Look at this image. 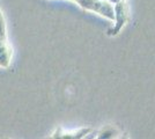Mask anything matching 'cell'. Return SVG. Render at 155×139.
I'll return each mask as SVG.
<instances>
[{"label": "cell", "mask_w": 155, "mask_h": 139, "mask_svg": "<svg viewBox=\"0 0 155 139\" xmlns=\"http://www.w3.org/2000/svg\"><path fill=\"white\" fill-rule=\"evenodd\" d=\"M0 37L6 38V23H5V19L1 9H0Z\"/></svg>", "instance_id": "obj_4"}, {"label": "cell", "mask_w": 155, "mask_h": 139, "mask_svg": "<svg viewBox=\"0 0 155 139\" xmlns=\"http://www.w3.org/2000/svg\"><path fill=\"white\" fill-rule=\"evenodd\" d=\"M114 130H103L102 132L97 133L96 139H112L115 137Z\"/></svg>", "instance_id": "obj_3"}, {"label": "cell", "mask_w": 155, "mask_h": 139, "mask_svg": "<svg viewBox=\"0 0 155 139\" xmlns=\"http://www.w3.org/2000/svg\"><path fill=\"white\" fill-rule=\"evenodd\" d=\"M46 139H56V138H54V137L52 136V137H49V138H46Z\"/></svg>", "instance_id": "obj_5"}, {"label": "cell", "mask_w": 155, "mask_h": 139, "mask_svg": "<svg viewBox=\"0 0 155 139\" xmlns=\"http://www.w3.org/2000/svg\"><path fill=\"white\" fill-rule=\"evenodd\" d=\"M91 131V129H80V130L71 133H63V134H58V136L54 134L53 137L56 139H82L87 133H89Z\"/></svg>", "instance_id": "obj_2"}, {"label": "cell", "mask_w": 155, "mask_h": 139, "mask_svg": "<svg viewBox=\"0 0 155 139\" xmlns=\"http://www.w3.org/2000/svg\"><path fill=\"white\" fill-rule=\"evenodd\" d=\"M12 56H13V51L12 48L8 44L6 38L0 37V67H7L11 65L12 61Z\"/></svg>", "instance_id": "obj_1"}]
</instances>
